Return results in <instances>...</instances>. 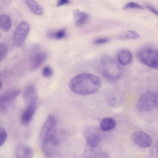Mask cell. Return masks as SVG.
Listing matches in <instances>:
<instances>
[{"instance_id":"6da1fadb","label":"cell","mask_w":158,"mask_h":158,"mask_svg":"<svg viewBox=\"0 0 158 158\" xmlns=\"http://www.w3.org/2000/svg\"><path fill=\"white\" fill-rule=\"evenodd\" d=\"M101 82L97 76L88 73L77 75L70 81L69 86L73 92L82 95L96 93L100 88Z\"/></svg>"},{"instance_id":"2e32d148","label":"cell","mask_w":158,"mask_h":158,"mask_svg":"<svg viewBox=\"0 0 158 158\" xmlns=\"http://www.w3.org/2000/svg\"><path fill=\"white\" fill-rule=\"evenodd\" d=\"M73 14L76 24L78 26L84 24L88 20L89 16L88 14L79 9L74 10Z\"/></svg>"},{"instance_id":"44dd1931","label":"cell","mask_w":158,"mask_h":158,"mask_svg":"<svg viewBox=\"0 0 158 158\" xmlns=\"http://www.w3.org/2000/svg\"><path fill=\"white\" fill-rule=\"evenodd\" d=\"M66 35V32L64 29H61L56 31H50L47 33L48 37L59 40L63 38Z\"/></svg>"},{"instance_id":"7402d4cb","label":"cell","mask_w":158,"mask_h":158,"mask_svg":"<svg viewBox=\"0 0 158 158\" xmlns=\"http://www.w3.org/2000/svg\"><path fill=\"white\" fill-rule=\"evenodd\" d=\"M98 151L96 147H92L87 145L84 151V157L85 158H95Z\"/></svg>"},{"instance_id":"4fadbf2b","label":"cell","mask_w":158,"mask_h":158,"mask_svg":"<svg viewBox=\"0 0 158 158\" xmlns=\"http://www.w3.org/2000/svg\"><path fill=\"white\" fill-rule=\"evenodd\" d=\"M23 98L27 105L38 99L36 89L33 85H29L25 88L23 94Z\"/></svg>"},{"instance_id":"4dcf8cb0","label":"cell","mask_w":158,"mask_h":158,"mask_svg":"<svg viewBox=\"0 0 158 158\" xmlns=\"http://www.w3.org/2000/svg\"><path fill=\"white\" fill-rule=\"evenodd\" d=\"M155 102L156 107L158 108V91L155 94Z\"/></svg>"},{"instance_id":"3957f363","label":"cell","mask_w":158,"mask_h":158,"mask_svg":"<svg viewBox=\"0 0 158 158\" xmlns=\"http://www.w3.org/2000/svg\"><path fill=\"white\" fill-rule=\"evenodd\" d=\"M139 60L145 65L158 69V49L152 47H145L137 52Z\"/></svg>"},{"instance_id":"1f68e13d","label":"cell","mask_w":158,"mask_h":158,"mask_svg":"<svg viewBox=\"0 0 158 158\" xmlns=\"http://www.w3.org/2000/svg\"><path fill=\"white\" fill-rule=\"evenodd\" d=\"M157 151H158V148H157Z\"/></svg>"},{"instance_id":"8992f818","label":"cell","mask_w":158,"mask_h":158,"mask_svg":"<svg viewBox=\"0 0 158 158\" xmlns=\"http://www.w3.org/2000/svg\"><path fill=\"white\" fill-rule=\"evenodd\" d=\"M30 30V26L26 21L19 23L14 33L13 40L17 47L21 46L25 41Z\"/></svg>"},{"instance_id":"603a6c76","label":"cell","mask_w":158,"mask_h":158,"mask_svg":"<svg viewBox=\"0 0 158 158\" xmlns=\"http://www.w3.org/2000/svg\"><path fill=\"white\" fill-rule=\"evenodd\" d=\"M123 9H143V7L140 5L133 2H130L127 3L123 7Z\"/></svg>"},{"instance_id":"9c48e42d","label":"cell","mask_w":158,"mask_h":158,"mask_svg":"<svg viewBox=\"0 0 158 158\" xmlns=\"http://www.w3.org/2000/svg\"><path fill=\"white\" fill-rule=\"evenodd\" d=\"M39 99L30 103L22 113L20 118L21 123L24 125L28 124L31 121L32 118L40 104Z\"/></svg>"},{"instance_id":"83f0119b","label":"cell","mask_w":158,"mask_h":158,"mask_svg":"<svg viewBox=\"0 0 158 158\" xmlns=\"http://www.w3.org/2000/svg\"><path fill=\"white\" fill-rule=\"evenodd\" d=\"M109 39L107 38H100L95 40L94 43L96 44H100L108 42Z\"/></svg>"},{"instance_id":"d4e9b609","label":"cell","mask_w":158,"mask_h":158,"mask_svg":"<svg viewBox=\"0 0 158 158\" xmlns=\"http://www.w3.org/2000/svg\"><path fill=\"white\" fill-rule=\"evenodd\" d=\"M53 72L52 69L49 66H45L43 68L42 74L45 77H49L53 74Z\"/></svg>"},{"instance_id":"4316f807","label":"cell","mask_w":158,"mask_h":158,"mask_svg":"<svg viewBox=\"0 0 158 158\" xmlns=\"http://www.w3.org/2000/svg\"><path fill=\"white\" fill-rule=\"evenodd\" d=\"M95 158H110L108 154L105 152L98 151Z\"/></svg>"},{"instance_id":"484cf974","label":"cell","mask_w":158,"mask_h":158,"mask_svg":"<svg viewBox=\"0 0 158 158\" xmlns=\"http://www.w3.org/2000/svg\"><path fill=\"white\" fill-rule=\"evenodd\" d=\"M7 138V132L5 129L1 128L0 129V146L4 144Z\"/></svg>"},{"instance_id":"7c38bea8","label":"cell","mask_w":158,"mask_h":158,"mask_svg":"<svg viewBox=\"0 0 158 158\" xmlns=\"http://www.w3.org/2000/svg\"><path fill=\"white\" fill-rule=\"evenodd\" d=\"M46 58L47 54L43 52H38L34 54L30 60V65L31 70H35L38 69Z\"/></svg>"},{"instance_id":"ac0fdd59","label":"cell","mask_w":158,"mask_h":158,"mask_svg":"<svg viewBox=\"0 0 158 158\" xmlns=\"http://www.w3.org/2000/svg\"><path fill=\"white\" fill-rule=\"evenodd\" d=\"M116 125V122L113 118L106 117L103 119L100 124V129L103 131H107L114 129Z\"/></svg>"},{"instance_id":"52a82bcc","label":"cell","mask_w":158,"mask_h":158,"mask_svg":"<svg viewBox=\"0 0 158 158\" xmlns=\"http://www.w3.org/2000/svg\"><path fill=\"white\" fill-rule=\"evenodd\" d=\"M84 134L87 145L92 147H96L102 138L101 131L96 126L87 127L84 130Z\"/></svg>"},{"instance_id":"cb8c5ba5","label":"cell","mask_w":158,"mask_h":158,"mask_svg":"<svg viewBox=\"0 0 158 158\" xmlns=\"http://www.w3.org/2000/svg\"><path fill=\"white\" fill-rule=\"evenodd\" d=\"M0 61L1 62L6 56L7 48L6 45L3 43L0 44Z\"/></svg>"},{"instance_id":"e0dca14e","label":"cell","mask_w":158,"mask_h":158,"mask_svg":"<svg viewBox=\"0 0 158 158\" xmlns=\"http://www.w3.org/2000/svg\"><path fill=\"white\" fill-rule=\"evenodd\" d=\"M24 2L31 11L34 14L41 15L43 14V10L42 7L37 2L34 0H26Z\"/></svg>"},{"instance_id":"7a4b0ae2","label":"cell","mask_w":158,"mask_h":158,"mask_svg":"<svg viewBox=\"0 0 158 158\" xmlns=\"http://www.w3.org/2000/svg\"><path fill=\"white\" fill-rule=\"evenodd\" d=\"M102 73L104 77L110 81H115L122 76L123 70L120 65L114 59L107 56L101 59Z\"/></svg>"},{"instance_id":"5b68a950","label":"cell","mask_w":158,"mask_h":158,"mask_svg":"<svg viewBox=\"0 0 158 158\" xmlns=\"http://www.w3.org/2000/svg\"><path fill=\"white\" fill-rule=\"evenodd\" d=\"M155 94L147 91L142 94L137 103V110L141 112L150 111L156 107L155 102Z\"/></svg>"},{"instance_id":"30bf717a","label":"cell","mask_w":158,"mask_h":158,"mask_svg":"<svg viewBox=\"0 0 158 158\" xmlns=\"http://www.w3.org/2000/svg\"><path fill=\"white\" fill-rule=\"evenodd\" d=\"M15 155L16 158H32L34 155V151L30 147L19 144L15 148Z\"/></svg>"},{"instance_id":"d6986e66","label":"cell","mask_w":158,"mask_h":158,"mask_svg":"<svg viewBox=\"0 0 158 158\" xmlns=\"http://www.w3.org/2000/svg\"><path fill=\"white\" fill-rule=\"evenodd\" d=\"M11 24V20L8 15L5 14L1 15L0 27L2 31L4 32L8 31L10 28Z\"/></svg>"},{"instance_id":"5bb4252c","label":"cell","mask_w":158,"mask_h":158,"mask_svg":"<svg viewBox=\"0 0 158 158\" xmlns=\"http://www.w3.org/2000/svg\"><path fill=\"white\" fill-rule=\"evenodd\" d=\"M20 89H10L3 93L0 97V103L14 101L20 94Z\"/></svg>"},{"instance_id":"8fae6325","label":"cell","mask_w":158,"mask_h":158,"mask_svg":"<svg viewBox=\"0 0 158 158\" xmlns=\"http://www.w3.org/2000/svg\"><path fill=\"white\" fill-rule=\"evenodd\" d=\"M58 145V141L56 137L44 142L42 147L43 152L46 156H52L56 151Z\"/></svg>"},{"instance_id":"277c9868","label":"cell","mask_w":158,"mask_h":158,"mask_svg":"<svg viewBox=\"0 0 158 158\" xmlns=\"http://www.w3.org/2000/svg\"><path fill=\"white\" fill-rule=\"evenodd\" d=\"M56 131V119L52 115H49L43 125L40 133V138L43 142L55 137Z\"/></svg>"},{"instance_id":"ffe728a7","label":"cell","mask_w":158,"mask_h":158,"mask_svg":"<svg viewBox=\"0 0 158 158\" xmlns=\"http://www.w3.org/2000/svg\"><path fill=\"white\" fill-rule=\"evenodd\" d=\"M140 37L139 34L137 32L129 30L124 32L118 36V39L122 40H128L135 39L139 38Z\"/></svg>"},{"instance_id":"f1b7e54d","label":"cell","mask_w":158,"mask_h":158,"mask_svg":"<svg viewBox=\"0 0 158 158\" xmlns=\"http://www.w3.org/2000/svg\"><path fill=\"white\" fill-rule=\"evenodd\" d=\"M70 3V1L68 0H60L58 1L56 4L57 6H60L68 4Z\"/></svg>"},{"instance_id":"f546056e","label":"cell","mask_w":158,"mask_h":158,"mask_svg":"<svg viewBox=\"0 0 158 158\" xmlns=\"http://www.w3.org/2000/svg\"><path fill=\"white\" fill-rule=\"evenodd\" d=\"M146 6L149 10L158 16V10L151 6L147 5Z\"/></svg>"},{"instance_id":"ba28073f","label":"cell","mask_w":158,"mask_h":158,"mask_svg":"<svg viewBox=\"0 0 158 158\" xmlns=\"http://www.w3.org/2000/svg\"><path fill=\"white\" fill-rule=\"evenodd\" d=\"M133 142L137 145L143 148L150 147L152 143L151 137L146 133L141 131L134 132L131 136Z\"/></svg>"},{"instance_id":"9a60e30c","label":"cell","mask_w":158,"mask_h":158,"mask_svg":"<svg viewBox=\"0 0 158 158\" xmlns=\"http://www.w3.org/2000/svg\"><path fill=\"white\" fill-rule=\"evenodd\" d=\"M133 56L131 53L126 49L120 50L117 55V59L119 64L126 66L130 64L133 60Z\"/></svg>"}]
</instances>
